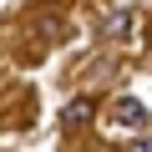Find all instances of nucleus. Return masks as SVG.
I'll use <instances>...</instances> for the list:
<instances>
[{
	"label": "nucleus",
	"instance_id": "f257e3e1",
	"mask_svg": "<svg viewBox=\"0 0 152 152\" xmlns=\"http://www.w3.org/2000/svg\"><path fill=\"white\" fill-rule=\"evenodd\" d=\"M117 127H122V132H142V127H147V107H142L137 96H122V102H117Z\"/></svg>",
	"mask_w": 152,
	"mask_h": 152
},
{
	"label": "nucleus",
	"instance_id": "f03ea898",
	"mask_svg": "<svg viewBox=\"0 0 152 152\" xmlns=\"http://www.w3.org/2000/svg\"><path fill=\"white\" fill-rule=\"evenodd\" d=\"M91 112H96L91 102H71V107H66V127H81V122H91Z\"/></svg>",
	"mask_w": 152,
	"mask_h": 152
},
{
	"label": "nucleus",
	"instance_id": "7ed1b4c3",
	"mask_svg": "<svg viewBox=\"0 0 152 152\" xmlns=\"http://www.w3.org/2000/svg\"><path fill=\"white\" fill-rule=\"evenodd\" d=\"M127 31H132V10H117L107 20V36H127Z\"/></svg>",
	"mask_w": 152,
	"mask_h": 152
}]
</instances>
